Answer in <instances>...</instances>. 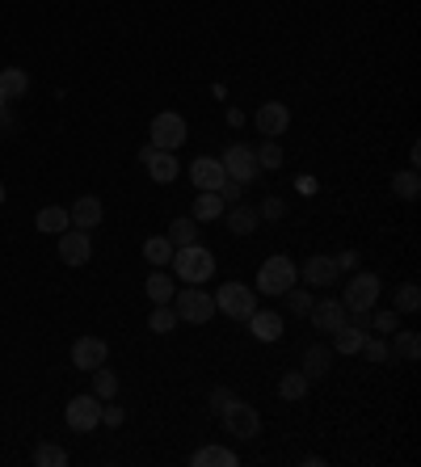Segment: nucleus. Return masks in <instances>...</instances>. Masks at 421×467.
Segmentation results:
<instances>
[{"instance_id": "f257e3e1", "label": "nucleus", "mask_w": 421, "mask_h": 467, "mask_svg": "<svg viewBox=\"0 0 421 467\" xmlns=\"http://www.w3.org/2000/svg\"><path fill=\"white\" fill-rule=\"evenodd\" d=\"M173 274L186 282V287H203L210 274H215V253L207 244H186V249H173Z\"/></svg>"}, {"instance_id": "f03ea898", "label": "nucleus", "mask_w": 421, "mask_h": 467, "mask_svg": "<svg viewBox=\"0 0 421 467\" xmlns=\"http://www.w3.org/2000/svg\"><path fill=\"white\" fill-rule=\"evenodd\" d=\"M379 290H384L379 274H371V270H358V274H350L346 290H341V304H346V312H350V316H362V312H371V307L379 304Z\"/></svg>"}, {"instance_id": "7ed1b4c3", "label": "nucleus", "mask_w": 421, "mask_h": 467, "mask_svg": "<svg viewBox=\"0 0 421 467\" xmlns=\"http://www.w3.org/2000/svg\"><path fill=\"white\" fill-rule=\"evenodd\" d=\"M295 282H299V265H295L291 257L274 253V257L261 261V270H258V290L261 295H287Z\"/></svg>"}, {"instance_id": "20e7f679", "label": "nucleus", "mask_w": 421, "mask_h": 467, "mask_svg": "<svg viewBox=\"0 0 421 467\" xmlns=\"http://www.w3.org/2000/svg\"><path fill=\"white\" fill-rule=\"evenodd\" d=\"M258 307V290L244 287V282H224L215 290V312H224L227 321H249Z\"/></svg>"}, {"instance_id": "39448f33", "label": "nucleus", "mask_w": 421, "mask_h": 467, "mask_svg": "<svg viewBox=\"0 0 421 467\" xmlns=\"http://www.w3.org/2000/svg\"><path fill=\"white\" fill-rule=\"evenodd\" d=\"M147 135H152L147 144L156 147V152H178V147L186 144V135H190V131H186V118H181V114L161 110L156 118H152V127H147Z\"/></svg>"}, {"instance_id": "423d86ee", "label": "nucleus", "mask_w": 421, "mask_h": 467, "mask_svg": "<svg viewBox=\"0 0 421 467\" xmlns=\"http://www.w3.org/2000/svg\"><path fill=\"white\" fill-rule=\"evenodd\" d=\"M219 164H224L227 178L241 181V186H253V181L261 178V164H258V152H253V144H227V152L219 156Z\"/></svg>"}, {"instance_id": "0eeeda50", "label": "nucleus", "mask_w": 421, "mask_h": 467, "mask_svg": "<svg viewBox=\"0 0 421 467\" xmlns=\"http://www.w3.org/2000/svg\"><path fill=\"white\" fill-rule=\"evenodd\" d=\"M173 312L186 324H207L215 316V295H207L203 287H186L181 295H173Z\"/></svg>"}, {"instance_id": "6e6552de", "label": "nucleus", "mask_w": 421, "mask_h": 467, "mask_svg": "<svg viewBox=\"0 0 421 467\" xmlns=\"http://www.w3.org/2000/svg\"><path fill=\"white\" fill-rule=\"evenodd\" d=\"M219 421H224V430H227V438H258L261 434V413L253 408V404H244V400H232L219 413Z\"/></svg>"}, {"instance_id": "1a4fd4ad", "label": "nucleus", "mask_w": 421, "mask_h": 467, "mask_svg": "<svg viewBox=\"0 0 421 467\" xmlns=\"http://www.w3.org/2000/svg\"><path fill=\"white\" fill-rule=\"evenodd\" d=\"M64 421L68 430H76V434H93L101 425V400L93 392H84V396H72L64 408Z\"/></svg>"}, {"instance_id": "9d476101", "label": "nucleus", "mask_w": 421, "mask_h": 467, "mask_svg": "<svg viewBox=\"0 0 421 467\" xmlns=\"http://www.w3.org/2000/svg\"><path fill=\"white\" fill-rule=\"evenodd\" d=\"M253 123H258L261 139H278V135H287V127H291V106L287 101H261Z\"/></svg>"}, {"instance_id": "9b49d317", "label": "nucleus", "mask_w": 421, "mask_h": 467, "mask_svg": "<svg viewBox=\"0 0 421 467\" xmlns=\"http://www.w3.org/2000/svg\"><path fill=\"white\" fill-rule=\"evenodd\" d=\"M89 257H93V236H89L84 227L60 232V261H64V265L81 270V265H89Z\"/></svg>"}, {"instance_id": "f8f14e48", "label": "nucleus", "mask_w": 421, "mask_h": 467, "mask_svg": "<svg viewBox=\"0 0 421 467\" xmlns=\"http://www.w3.org/2000/svg\"><path fill=\"white\" fill-rule=\"evenodd\" d=\"M308 321H312V328H316L321 337H333L341 324L350 321V312H346V304H341V299H316V304H312V312H308Z\"/></svg>"}, {"instance_id": "ddd939ff", "label": "nucleus", "mask_w": 421, "mask_h": 467, "mask_svg": "<svg viewBox=\"0 0 421 467\" xmlns=\"http://www.w3.org/2000/svg\"><path fill=\"white\" fill-rule=\"evenodd\" d=\"M106 358H110V345L101 337H76V345H72V367L84 375L106 367Z\"/></svg>"}, {"instance_id": "4468645a", "label": "nucleus", "mask_w": 421, "mask_h": 467, "mask_svg": "<svg viewBox=\"0 0 421 467\" xmlns=\"http://www.w3.org/2000/svg\"><path fill=\"white\" fill-rule=\"evenodd\" d=\"M186 173H190V181H195V190H219V186L227 181L219 156H198L195 164H186Z\"/></svg>"}, {"instance_id": "2eb2a0df", "label": "nucleus", "mask_w": 421, "mask_h": 467, "mask_svg": "<svg viewBox=\"0 0 421 467\" xmlns=\"http://www.w3.org/2000/svg\"><path fill=\"white\" fill-rule=\"evenodd\" d=\"M299 282H304V287H333V282H338V265H333V257H324V253L308 257L304 265H299Z\"/></svg>"}, {"instance_id": "dca6fc26", "label": "nucleus", "mask_w": 421, "mask_h": 467, "mask_svg": "<svg viewBox=\"0 0 421 467\" xmlns=\"http://www.w3.org/2000/svg\"><path fill=\"white\" fill-rule=\"evenodd\" d=\"M244 324H249V333H253L261 345H274V341L282 337V316H278V312H270V307H258V312H253Z\"/></svg>"}, {"instance_id": "f3484780", "label": "nucleus", "mask_w": 421, "mask_h": 467, "mask_svg": "<svg viewBox=\"0 0 421 467\" xmlns=\"http://www.w3.org/2000/svg\"><path fill=\"white\" fill-rule=\"evenodd\" d=\"M72 227H84V232H93V227L101 224V215H106V207H101V198L98 194H84V198H76L72 202Z\"/></svg>"}, {"instance_id": "a211bd4d", "label": "nucleus", "mask_w": 421, "mask_h": 467, "mask_svg": "<svg viewBox=\"0 0 421 467\" xmlns=\"http://www.w3.org/2000/svg\"><path fill=\"white\" fill-rule=\"evenodd\" d=\"M224 215H227V232H232V236H253L261 227L258 207H249V202H232Z\"/></svg>"}, {"instance_id": "6ab92c4d", "label": "nucleus", "mask_w": 421, "mask_h": 467, "mask_svg": "<svg viewBox=\"0 0 421 467\" xmlns=\"http://www.w3.org/2000/svg\"><path fill=\"white\" fill-rule=\"evenodd\" d=\"M144 164H147V178L156 181V186H173V181L181 178V164L173 152H152Z\"/></svg>"}, {"instance_id": "aec40b11", "label": "nucleus", "mask_w": 421, "mask_h": 467, "mask_svg": "<svg viewBox=\"0 0 421 467\" xmlns=\"http://www.w3.org/2000/svg\"><path fill=\"white\" fill-rule=\"evenodd\" d=\"M190 463H195V467H236L241 459H236V451H232V447L210 442V447H198V451L190 455Z\"/></svg>"}, {"instance_id": "412c9836", "label": "nucleus", "mask_w": 421, "mask_h": 467, "mask_svg": "<svg viewBox=\"0 0 421 467\" xmlns=\"http://www.w3.org/2000/svg\"><path fill=\"white\" fill-rule=\"evenodd\" d=\"M227 202L219 198V190H198L195 198V219L198 224H215V219H224Z\"/></svg>"}, {"instance_id": "4be33fe9", "label": "nucleus", "mask_w": 421, "mask_h": 467, "mask_svg": "<svg viewBox=\"0 0 421 467\" xmlns=\"http://www.w3.org/2000/svg\"><path fill=\"white\" fill-rule=\"evenodd\" d=\"M362 341H367V328H362L358 321H346L338 333H333V350H338V354H358Z\"/></svg>"}, {"instance_id": "5701e85b", "label": "nucleus", "mask_w": 421, "mask_h": 467, "mask_svg": "<svg viewBox=\"0 0 421 467\" xmlns=\"http://www.w3.org/2000/svg\"><path fill=\"white\" fill-rule=\"evenodd\" d=\"M30 89V76H26V67H0V97L4 101H17V97H26Z\"/></svg>"}, {"instance_id": "b1692460", "label": "nucleus", "mask_w": 421, "mask_h": 467, "mask_svg": "<svg viewBox=\"0 0 421 467\" xmlns=\"http://www.w3.org/2000/svg\"><path fill=\"white\" fill-rule=\"evenodd\" d=\"M34 224H38V232H47V236H60V232L72 227V215H68L64 207H43L34 215Z\"/></svg>"}, {"instance_id": "393cba45", "label": "nucleus", "mask_w": 421, "mask_h": 467, "mask_svg": "<svg viewBox=\"0 0 421 467\" xmlns=\"http://www.w3.org/2000/svg\"><path fill=\"white\" fill-rule=\"evenodd\" d=\"M144 261L152 270H164L169 261H173V241L169 236H147L144 241Z\"/></svg>"}, {"instance_id": "a878e982", "label": "nucleus", "mask_w": 421, "mask_h": 467, "mask_svg": "<svg viewBox=\"0 0 421 467\" xmlns=\"http://www.w3.org/2000/svg\"><path fill=\"white\" fill-rule=\"evenodd\" d=\"M144 290H147V299H152V304H173V295H178L173 278L164 274V270H152L147 282H144Z\"/></svg>"}, {"instance_id": "bb28decb", "label": "nucleus", "mask_w": 421, "mask_h": 467, "mask_svg": "<svg viewBox=\"0 0 421 467\" xmlns=\"http://www.w3.org/2000/svg\"><path fill=\"white\" fill-rule=\"evenodd\" d=\"M308 384L312 379L304 371H287L282 379H278V396H282L287 404H299L304 396H308Z\"/></svg>"}, {"instance_id": "cd10ccee", "label": "nucleus", "mask_w": 421, "mask_h": 467, "mask_svg": "<svg viewBox=\"0 0 421 467\" xmlns=\"http://www.w3.org/2000/svg\"><path fill=\"white\" fill-rule=\"evenodd\" d=\"M164 236L173 241V249L198 244V219H195V215H181V219H173V224H169V232H164Z\"/></svg>"}, {"instance_id": "c85d7f7f", "label": "nucleus", "mask_w": 421, "mask_h": 467, "mask_svg": "<svg viewBox=\"0 0 421 467\" xmlns=\"http://www.w3.org/2000/svg\"><path fill=\"white\" fill-rule=\"evenodd\" d=\"M388 345H392V354H401L405 362H417V354H421V333H413V328H405V333H401V328H396Z\"/></svg>"}, {"instance_id": "c756f323", "label": "nucleus", "mask_w": 421, "mask_h": 467, "mask_svg": "<svg viewBox=\"0 0 421 467\" xmlns=\"http://www.w3.org/2000/svg\"><path fill=\"white\" fill-rule=\"evenodd\" d=\"M392 194H396V198H405V202H417V194H421L417 169H405V173H396V178H392Z\"/></svg>"}, {"instance_id": "7c9ffc66", "label": "nucleus", "mask_w": 421, "mask_h": 467, "mask_svg": "<svg viewBox=\"0 0 421 467\" xmlns=\"http://www.w3.org/2000/svg\"><path fill=\"white\" fill-rule=\"evenodd\" d=\"M299 371L308 375V379H324L329 375V345H312L308 354H304V367Z\"/></svg>"}, {"instance_id": "2f4dec72", "label": "nucleus", "mask_w": 421, "mask_h": 467, "mask_svg": "<svg viewBox=\"0 0 421 467\" xmlns=\"http://www.w3.org/2000/svg\"><path fill=\"white\" fill-rule=\"evenodd\" d=\"M147 328H152V333H173V328H178V312H173V304H156L152 307V316H147Z\"/></svg>"}, {"instance_id": "473e14b6", "label": "nucleus", "mask_w": 421, "mask_h": 467, "mask_svg": "<svg viewBox=\"0 0 421 467\" xmlns=\"http://www.w3.org/2000/svg\"><path fill=\"white\" fill-rule=\"evenodd\" d=\"M34 463L38 467H64L68 451L60 447V442H38V447H34Z\"/></svg>"}, {"instance_id": "72a5a7b5", "label": "nucleus", "mask_w": 421, "mask_h": 467, "mask_svg": "<svg viewBox=\"0 0 421 467\" xmlns=\"http://www.w3.org/2000/svg\"><path fill=\"white\" fill-rule=\"evenodd\" d=\"M89 375H93V396H98V400H114V396H118V375L114 371L98 367V371H89Z\"/></svg>"}, {"instance_id": "f704fd0d", "label": "nucleus", "mask_w": 421, "mask_h": 467, "mask_svg": "<svg viewBox=\"0 0 421 467\" xmlns=\"http://www.w3.org/2000/svg\"><path fill=\"white\" fill-rule=\"evenodd\" d=\"M253 152H258L261 173H270V169H282V147H278V139H261Z\"/></svg>"}, {"instance_id": "c9c22d12", "label": "nucleus", "mask_w": 421, "mask_h": 467, "mask_svg": "<svg viewBox=\"0 0 421 467\" xmlns=\"http://www.w3.org/2000/svg\"><path fill=\"white\" fill-rule=\"evenodd\" d=\"M396 321H401V312H392V307H371V328L379 337H392L396 333Z\"/></svg>"}, {"instance_id": "e433bc0d", "label": "nucleus", "mask_w": 421, "mask_h": 467, "mask_svg": "<svg viewBox=\"0 0 421 467\" xmlns=\"http://www.w3.org/2000/svg\"><path fill=\"white\" fill-rule=\"evenodd\" d=\"M421 307V290H417V282H405V287L396 290V312L401 316H413Z\"/></svg>"}, {"instance_id": "4c0bfd02", "label": "nucleus", "mask_w": 421, "mask_h": 467, "mask_svg": "<svg viewBox=\"0 0 421 467\" xmlns=\"http://www.w3.org/2000/svg\"><path fill=\"white\" fill-rule=\"evenodd\" d=\"M282 299H287V307H291L295 316H308V312H312V304H316V299H312V295H308L304 287H291L287 295H282Z\"/></svg>"}, {"instance_id": "58836bf2", "label": "nucleus", "mask_w": 421, "mask_h": 467, "mask_svg": "<svg viewBox=\"0 0 421 467\" xmlns=\"http://www.w3.org/2000/svg\"><path fill=\"white\" fill-rule=\"evenodd\" d=\"M358 354H367L371 362H388V358H392V345H388L384 337H367V341H362V350H358Z\"/></svg>"}, {"instance_id": "ea45409f", "label": "nucleus", "mask_w": 421, "mask_h": 467, "mask_svg": "<svg viewBox=\"0 0 421 467\" xmlns=\"http://www.w3.org/2000/svg\"><path fill=\"white\" fill-rule=\"evenodd\" d=\"M123 421H127V408H123V404L101 400V425H114V430H118Z\"/></svg>"}, {"instance_id": "a19ab883", "label": "nucleus", "mask_w": 421, "mask_h": 467, "mask_svg": "<svg viewBox=\"0 0 421 467\" xmlns=\"http://www.w3.org/2000/svg\"><path fill=\"white\" fill-rule=\"evenodd\" d=\"M258 215H261V219H282V215H287V202H282L278 194H270V198L258 207Z\"/></svg>"}, {"instance_id": "79ce46f5", "label": "nucleus", "mask_w": 421, "mask_h": 467, "mask_svg": "<svg viewBox=\"0 0 421 467\" xmlns=\"http://www.w3.org/2000/svg\"><path fill=\"white\" fill-rule=\"evenodd\" d=\"M236 400V396H232V392H224V387H215V392H210V413H215V417H219V413H224L227 404Z\"/></svg>"}, {"instance_id": "37998d69", "label": "nucleus", "mask_w": 421, "mask_h": 467, "mask_svg": "<svg viewBox=\"0 0 421 467\" xmlns=\"http://www.w3.org/2000/svg\"><path fill=\"white\" fill-rule=\"evenodd\" d=\"M219 198H224V202H241V198H244V186H241V181L227 178L224 186H219Z\"/></svg>"}, {"instance_id": "c03bdc74", "label": "nucleus", "mask_w": 421, "mask_h": 467, "mask_svg": "<svg viewBox=\"0 0 421 467\" xmlns=\"http://www.w3.org/2000/svg\"><path fill=\"white\" fill-rule=\"evenodd\" d=\"M358 261H362V257H358L354 249H346V253H338V257H333V265H338V274H341V270H358Z\"/></svg>"}, {"instance_id": "a18cd8bd", "label": "nucleus", "mask_w": 421, "mask_h": 467, "mask_svg": "<svg viewBox=\"0 0 421 467\" xmlns=\"http://www.w3.org/2000/svg\"><path fill=\"white\" fill-rule=\"evenodd\" d=\"M13 131V114H9V106H0V135H9Z\"/></svg>"}, {"instance_id": "49530a36", "label": "nucleus", "mask_w": 421, "mask_h": 467, "mask_svg": "<svg viewBox=\"0 0 421 467\" xmlns=\"http://www.w3.org/2000/svg\"><path fill=\"white\" fill-rule=\"evenodd\" d=\"M0 207H4V186H0Z\"/></svg>"}]
</instances>
